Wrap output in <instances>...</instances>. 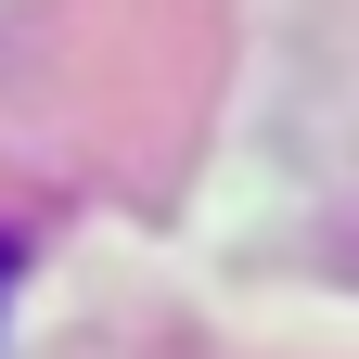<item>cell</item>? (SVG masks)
<instances>
[{
  "mask_svg": "<svg viewBox=\"0 0 359 359\" xmlns=\"http://www.w3.org/2000/svg\"><path fill=\"white\" fill-rule=\"evenodd\" d=\"M13 269H26V244H13V231H0V295H13Z\"/></svg>",
  "mask_w": 359,
  "mask_h": 359,
  "instance_id": "6da1fadb",
  "label": "cell"
}]
</instances>
